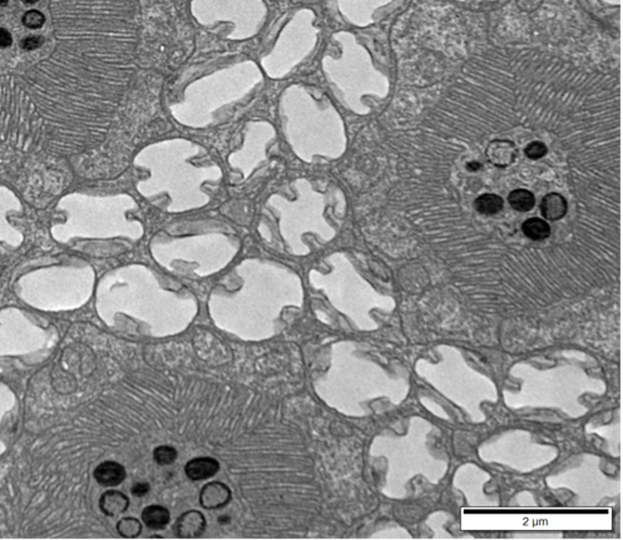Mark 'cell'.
Returning <instances> with one entry per match:
<instances>
[{"mask_svg": "<svg viewBox=\"0 0 623 540\" xmlns=\"http://www.w3.org/2000/svg\"><path fill=\"white\" fill-rule=\"evenodd\" d=\"M474 208L483 216H496L504 208V201L494 194H483L474 201Z\"/></svg>", "mask_w": 623, "mask_h": 540, "instance_id": "4fadbf2b", "label": "cell"}, {"mask_svg": "<svg viewBox=\"0 0 623 540\" xmlns=\"http://www.w3.org/2000/svg\"><path fill=\"white\" fill-rule=\"evenodd\" d=\"M231 498L230 489L221 482H212L204 487L199 497L204 508H220L229 503Z\"/></svg>", "mask_w": 623, "mask_h": 540, "instance_id": "9c48e42d", "label": "cell"}, {"mask_svg": "<svg viewBox=\"0 0 623 540\" xmlns=\"http://www.w3.org/2000/svg\"><path fill=\"white\" fill-rule=\"evenodd\" d=\"M487 158L489 163L496 167H508L515 162L517 148L508 139H496L487 148Z\"/></svg>", "mask_w": 623, "mask_h": 540, "instance_id": "5b68a950", "label": "cell"}, {"mask_svg": "<svg viewBox=\"0 0 623 540\" xmlns=\"http://www.w3.org/2000/svg\"><path fill=\"white\" fill-rule=\"evenodd\" d=\"M16 405V396L14 391L11 390V386H8L6 383L0 381V426L1 421L4 419L9 411L14 409ZM6 446L1 438H0V455H3L6 452Z\"/></svg>", "mask_w": 623, "mask_h": 540, "instance_id": "5bb4252c", "label": "cell"}, {"mask_svg": "<svg viewBox=\"0 0 623 540\" xmlns=\"http://www.w3.org/2000/svg\"><path fill=\"white\" fill-rule=\"evenodd\" d=\"M522 232L524 236L532 241H545L550 236V223L540 217H532L522 223Z\"/></svg>", "mask_w": 623, "mask_h": 540, "instance_id": "7c38bea8", "label": "cell"}, {"mask_svg": "<svg viewBox=\"0 0 623 540\" xmlns=\"http://www.w3.org/2000/svg\"><path fill=\"white\" fill-rule=\"evenodd\" d=\"M57 210L66 220L54 223L51 235L61 245H68L74 240H105L122 235L135 241L143 233L141 222L128 217L130 212L137 210V203L127 194H69L59 200Z\"/></svg>", "mask_w": 623, "mask_h": 540, "instance_id": "6da1fadb", "label": "cell"}, {"mask_svg": "<svg viewBox=\"0 0 623 540\" xmlns=\"http://www.w3.org/2000/svg\"><path fill=\"white\" fill-rule=\"evenodd\" d=\"M11 44H13V37L11 32L6 28L0 26V49L11 47Z\"/></svg>", "mask_w": 623, "mask_h": 540, "instance_id": "44dd1931", "label": "cell"}, {"mask_svg": "<svg viewBox=\"0 0 623 540\" xmlns=\"http://www.w3.org/2000/svg\"><path fill=\"white\" fill-rule=\"evenodd\" d=\"M46 21H47V18L44 16V13L38 11V9L26 11L23 14V16H21L23 26H26V29H31V31L41 29L46 24Z\"/></svg>", "mask_w": 623, "mask_h": 540, "instance_id": "e0dca14e", "label": "cell"}, {"mask_svg": "<svg viewBox=\"0 0 623 540\" xmlns=\"http://www.w3.org/2000/svg\"><path fill=\"white\" fill-rule=\"evenodd\" d=\"M95 482L103 485V487H118L120 484L125 482L127 477L126 469L120 462H100L98 467H95Z\"/></svg>", "mask_w": 623, "mask_h": 540, "instance_id": "8992f818", "label": "cell"}, {"mask_svg": "<svg viewBox=\"0 0 623 540\" xmlns=\"http://www.w3.org/2000/svg\"><path fill=\"white\" fill-rule=\"evenodd\" d=\"M148 492H150V485L147 482H137L132 488V494L138 498L145 497Z\"/></svg>", "mask_w": 623, "mask_h": 540, "instance_id": "7402d4cb", "label": "cell"}, {"mask_svg": "<svg viewBox=\"0 0 623 540\" xmlns=\"http://www.w3.org/2000/svg\"><path fill=\"white\" fill-rule=\"evenodd\" d=\"M169 520H171L169 512L161 505H150L142 512V522L150 529H164L169 523Z\"/></svg>", "mask_w": 623, "mask_h": 540, "instance_id": "30bf717a", "label": "cell"}, {"mask_svg": "<svg viewBox=\"0 0 623 540\" xmlns=\"http://www.w3.org/2000/svg\"><path fill=\"white\" fill-rule=\"evenodd\" d=\"M93 268L82 260L37 268L16 280L18 299L43 312H67L83 307L95 290Z\"/></svg>", "mask_w": 623, "mask_h": 540, "instance_id": "7a4b0ae2", "label": "cell"}, {"mask_svg": "<svg viewBox=\"0 0 623 540\" xmlns=\"http://www.w3.org/2000/svg\"><path fill=\"white\" fill-rule=\"evenodd\" d=\"M179 536H196L202 534L204 529V515L192 510L182 515L177 522Z\"/></svg>", "mask_w": 623, "mask_h": 540, "instance_id": "8fae6325", "label": "cell"}, {"mask_svg": "<svg viewBox=\"0 0 623 540\" xmlns=\"http://www.w3.org/2000/svg\"><path fill=\"white\" fill-rule=\"evenodd\" d=\"M59 340L57 329L18 307L0 309V359L24 357L33 364L47 360ZM0 373L3 367L0 366Z\"/></svg>", "mask_w": 623, "mask_h": 540, "instance_id": "3957f363", "label": "cell"}, {"mask_svg": "<svg viewBox=\"0 0 623 540\" xmlns=\"http://www.w3.org/2000/svg\"><path fill=\"white\" fill-rule=\"evenodd\" d=\"M23 212V203L11 189L0 186V243L19 248L24 242V235L21 230L13 227L9 222V215Z\"/></svg>", "mask_w": 623, "mask_h": 540, "instance_id": "277c9868", "label": "cell"}, {"mask_svg": "<svg viewBox=\"0 0 623 540\" xmlns=\"http://www.w3.org/2000/svg\"><path fill=\"white\" fill-rule=\"evenodd\" d=\"M9 4V0H0V8H6Z\"/></svg>", "mask_w": 623, "mask_h": 540, "instance_id": "d4e9b609", "label": "cell"}, {"mask_svg": "<svg viewBox=\"0 0 623 540\" xmlns=\"http://www.w3.org/2000/svg\"><path fill=\"white\" fill-rule=\"evenodd\" d=\"M567 211H568V203L562 194L552 192L545 194L540 201V213L545 220L552 222L562 220L567 215Z\"/></svg>", "mask_w": 623, "mask_h": 540, "instance_id": "ba28073f", "label": "cell"}, {"mask_svg": "<svg viewBox=\"0 0 623 540\" xmlns=\"http://www.w3.org/2000/svg\"><path fill=\"white\" fill-rule=\"evenodd\" d=\"M508 203L517 212H529L535 205V196L528 189H514L509 194Z\"/></svg>", "mask_w": 623, "mask_h": 540, "instance_id": "9a60e30c", "label": "cell"}, {"mask_svg": "<svg viewBox=\"0 0 623 540\" xmlns=\"http://www.w3.org/2000/svg\"><path fill=\"white\" fill-rule=\"evenodd\" d=\"M103 497L112 502V505L107 507V508L103 510L105 514L115 515L117 514V513H120V512L122 513V512L126 510L127 507H128V499H127L123 494L118 493V492H108V493H105Z\"/></svg>", "mask_w": 623, "mask_h": 540, "instance_id": "2e32d148", "label": "cell"}, {"mask_svg": "<svg viewBox=\"0 0 623 540\" xmlns=\"http://www.w3.org/2000/svg\"><path fill=\"white\" fill-rule=\"evenodd\" d=\"M46 42H47L46 37L32 34V36H28V37L23 38L21 42H19V47H21V51H24V52H34V51L41 49V48L46 44Z\"/></svg>", "mask_w": 623, "mask_h": 540, "instance_id": "d6986e66", "label": "cell"}, {"mask_svg": "<svg viewBox=\"0 0 623 540\" xmlns=\"http://www.w3.org/2000/svg\"><path fill=\"white\" fill-rule=\"evenodd\" d=\"M21 3H24V4H36L38 1H41V0H21Z\"/></svg>", "mask_w": 623, "mask_h": 540, "instance_id": "cb8c5ba5", "label": "cell"}, {"mask_svg": "<svg viewBox=\"0 0 623 540\" xmlns=\"http://www.w3.org/2000/svg\"><path fill=\"white\" fill-rule=\"evenodd\" d=\"M466 167L469 172H478V171L482 169V163L477 162V161H471V162L466 163Z\"/></svg>", "mask_w": 623, "mask_h": 540, "instance_id": "603a6c76", "label": "cell"}, {"mask_svg": "<svg viewBox=\"0 0 623 540\" xmlns=\"http://www.w3.org/2000/svg\"><path fill=\"white\" fill-rule=\"evenodd\" d=\"M155 460L159 465H169L176 462L177 459V451L172 446L162 445L158 446L157 449L153 452Z\"/></svg>", "mask_w": 623, "mask_h": 540, "instance_id": "ac0fdd59", "label": "cell"}, {"mask_svg": "<svg viewBox=\"0 0 623 540\" xmlns=\"http://www.w3.org/2000/svg\"><path fill=\"white\" fill-rule=\"evenodd\" d=\"M524 153H525V156L527 157L530 158V159H540V158L545 157L547 156V153H548V148L545 146L543 142L535 141L532 142V143H529L528 146L525 147L524 149Z\"/></svg>", "mask_w": 623, "mask_h": 540, "instance_id": "ffe728a7", "label": "cell"}, {"mask_svg": "<svg viewBox=\"0 0 623 540\" xmlns=\"http://www.w3.org/2000/svg\"><path fill=\"white\" fill-rule=\"evenodd\" d=\"M220 470V462L214 457H196L186 464L184 472L194 482L210 479Z\"/></svg>", "mask_w": 623, "mask_h": 540, "instance_id": "52a82bcc", "label": "cell"}]
</instances>
